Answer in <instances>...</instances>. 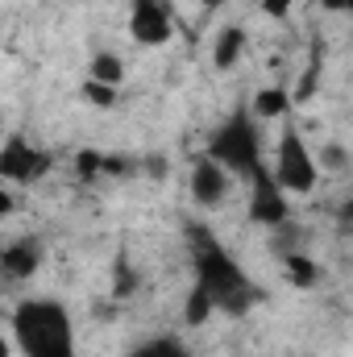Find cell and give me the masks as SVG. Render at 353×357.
<instances>
[{"label": "cell", "instance_id": "1", "mask_svg": "<svg viewBox=\"0 0 353 357\" xmlns=\"http://www.w3.org/2000/svg\"><path fill=\"white\" fill-rule=\"evenodd\" d=\"M13 337L25 357H75V328L63 303L29 299L13 316Z\"/></svg>", "mask_w": 353, "mask_h": 357}, {"label": "cell", "instance_id": "2", "mask_svg": "<svg viewBox=\"0 0 353 357\" xmlns=\"http://www.w3.org/2000/svg\"><path fill=\"white\" fill-rule=\"evenodd\" d=\"M208 158L220 162L229 175H258L262 171V137L254 116H233L220 125V133L208 146Z\"/></svg>", "mask_w": 353, "mask_h": 357}, {"label": "cell", "instance_id": "3", "mask_svg": "<svg viewBox=\"0 0 353 357\" xmlns=\"http://www.w3.org/2000/svg\"><path fill=\"white\" fill-rule=\"evenodd\" d=\"M270 178H274V187H278L283 195H308V191L316 187L320 167H316L312 146L299 137V129H287V133L278 137V154H274Z\"/></svg>", "mask_w": 353, "mask_h": 357}, {"label": "cell", "instance_id": "4", "mask_svg": "<svg viewBox=\"0 0 353 357\" xmlns=\"http://www.w3.org/2000/svg\"><path fill=\"white\" fill-rule=\"evenodd\" d=\"M175 33V8L167 0H133L129 8V38L137 46H163Z\"/></svg>", "mask_w": 353, "mask_h": 357}, {"label": "cell", "instance_id": "5", "mask_svg": "<svg viewBox=\"0 0 353 357\" xmlns=\"http://www.w3.org/2000/svg\"><path fill=\"white\" fill-rule=\"evenodd\" d=\"M50 167V154H42L38 146L13 137L0 146V183H38Z\"/></svg>", "mask_w": 353, "mask_h": 357}, {"label": "cell", "instance_id": "6", "mask_svg": "<svg viewBox=\"0 0 353 357\" xmlns=\"http://www.w3.org/2000/svg\"><path fill=\"white\" fill-rule=\"evenodd\" d=\"M187 187H191V199L200 204V208H216V204H225V195H229V187H233V175L220 167V162H212L208 154L195 162V171L187 178Z\"/></svg>", "mask_w": 353, "mask_h": 357}, {"label": "cell", "instance_id": "7", "mask_svg": "<svg viewBox=\"0 0 353 357\" xmlns=\"http://www.w3.org/2000/svg\"><path fill=\"white\" fill-rule=\"evenodd\" d=\"M250 212H254V220H262V225H283L287 220V195L274 187V178L258 171L254 175V199H250Z\"/></svg>", "mask_w": 353, "mask_h": 357}, {"label": "cell", "instance_id": "8", "mask_svg": "<svg viewBox=\"0 0 353 357\" xmlns=\"http://www.w3.org/2000/svg\"><path fill=\"white\" fill-rule=\"evenodd\" d=\"M38 262H42V250L33 241H8L0 250V274L4 278H29L38 270Z\"/></svg>", "mask_w": 353, "mask_h": 357}, {"label": "cell", "instance_id": "9", "mask_svg": "<svg viewBox=\"0 0 353 357\" xmlns=\"http://www.w3.org/2000/svg\"><path fill=\"white\" fill-rule=\"evenodd\" d=\"M88 79H91V84H104V88L117 91L121 84H125V63H121V54L100 50V54L88 63Z\"/></svg>", "mask_w": 353, "mask_h": 357}, {"label": "cell", "instance_id": "10", "mask_svg": "<svg viewBox=\"0 0 353 357\" xmlns=\"http://www.w3.org/2000/svg\"><path fill=\"white\" fill-rule=\"evenodd\" d=\"M287 108H291V91H287V84H274V88L254 91V116H258V121H278V116H287Z\"/></svg>", "mask_w": 353, "mask_h": 357}, {"label": "cell", "instance_id": "11", "mask_svg": "<svg viewBox=\"0 0 353 357\" xmlns=\"http://www.w3.org/2000/svg\"><path fill=\"white\" fill-rule=\"evenodd\" d=\"M241 50H246V29L225 25V29L216 33V50H212V59H216V67H220V71H229V67L241 59Z\"/></svg>", "mask_w": 353, "mask_h": 357}, {"label": "cell", "instance_id": "12", "mask_svg": "<svg viewBox=\"0 0 353 357\" xmlns=\"http://www.w3.org/2000/svg\"><path fill=\"white\" fill-rule=\"evenodd\" d=\"M133 357H187V354H183L179 341H150V345H142Z\"/></svg>", "mask_w": 353, "mask_h": 357}, {"label": "cell", "instance_id": "13", "mask_svg": "<svg viewBox=\"0 0 353 357\" xmlns=\"http://www.w3.org/2000/svg\"><path fill=\"white\" fill-rule=\"evenodd\" d=\"M84 96H88L91 104H100V108H108V104H112V100H117V91L112 88H104V84H84Z\"/></svg>", "mask_w": 353, "mask_h": 357}, {"label": "cell", "instance_id": "14", "mask_svg": "<svg viewBox=\"0 0 353 357\" xmlns=\"http://www.w3.org/2000/svg\"><path fill=\"white\" fill-rule=\"evenodd\" d=\"M258 4H262V13H266V17H287L295 0H258Z\"/></svg>", "mask_w": 353, "mask_h": 357}, {"label": "cell", "instance_id": "15", "mask_svg": "<svg viewBox=\"0 0 353 357\" xmlns=\"http://www.w3.org/2000/svg\"><path fill=\"white\" fill-rule=\"evenodd\" d=\"M13 212V195H8V187L0 183V225H4V216Z\"/></svg>", "mask_w": 353, "mask_h": 357}, {"label": "cell", "instance_id": "16", "mask_svg": "<svg viewBox=\"0 0 353 357\" xmlns=\"http://www.w3.org/2000/svg\"><path fill=\"white\" fill-rule=\"evenodd\" d=\"M350 4H353V0H320V8H324V13H350Z\"/></svg>", "mask_w": 353, "mask_h": 357}, {"label": "cell", "instance_id": "17", "mask_svg": "<svg viewBox=\"0 0 353 357\" xmlns=\"http://www.w3.org/2000/svg\"><path fill=\"white\" fill-rule=\"evenodd\" d=\"M0 357H13V345H8V337L0 333Z\"/></svg>", "mask_w": 353, "mask_h": 357}, {"label": "cell", "instance_id": "18", "mask_svg": "<svg viewBox=\"0 0 353 357\" xmlns=\"http://www.w3.org/2000/svg\"><path fill=\"white\" fill-rule=\"evenodd\" d=\"M0 278H4V274H0Z\"/></svg>", "mask_w": 353, "mask_h": 357}]
</instances>
